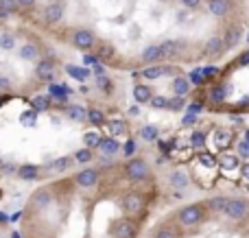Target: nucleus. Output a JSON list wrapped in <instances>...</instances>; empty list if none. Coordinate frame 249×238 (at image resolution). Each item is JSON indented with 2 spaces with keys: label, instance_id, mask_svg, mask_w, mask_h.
Returning a JSON list of instances; mask_svg holds the SVG:
<instances>
[{
  "label": "nucleus",
  "instance_id": "nucleus-23",
  "mask_svg": "<svg viewBox=\"0 0 249 238\" xmlns=\"http://www.w3.org/2000/svg\"><path fill=\"white\" fill-rule=\"evenodd\" d=\"M66 118L74 122H88V109L83 105H68L66 107Z\"/></svg>",
  "mask_w": 249,
  "mask_h": 238
},
{
  "label": "nucleus",
  "instance_id": "nucleus-39",
  "mask_svg": "<svg viewBox=\"0 0 249 238\" xmlns=\"http://www.w3.org/2000/svg\"><path fill=\"white\" fill-rule=\"evenodd\" d=\"M184 107H186L184 96H173V99H168L166 109H171V112H179V109H184Z\"/></svg>",
  "mask_w": 249,
  "mask_h": 238
},
{
  "label": "nucleus",
  "instance_id": "nucleus-37",
  "mask_svg": "<svg viewBox=\"0 0 249 238\" xmlns=\"http://www.w3.org/2000/svg\"><path fill=\"white\" fill-rule=\"evenodd\" d=\"M0 48L2 51H13L16 48V37L11 33H0Z\"/></svg>",
  "mask_w": 249,
  "mask_h": 238
},
{
  "label": "nucleus",
  "instance_id": "nucleus-6",
  "mask_svg": "<svg viewBox=\"0 0 249 238\" xmlns=\"http://www.w3.org/2000/svg\"><path fill=\"white\" fill-rule=\"evenodd\" d=\"M99 179H101V170L94 169V166H86V169H81L79 173H74V184H77L79 188H83V190L96 188Z\"/></svg>",
  "mask_w": 249,
  "mask_h": 238
},
{
  "label": "nucleus",
  "instance_id": "nucleus-41",
  "mask_svg": "<svg viewBox=\"0 0 249 238\" xmlns=\"http://www.w3.org/2000/svg\"><path fill=\"white\" fill-rule=\"evenodd\" d=\"M96 55H99L103 61H105V59H112V57H114V48L109 46V44H101L99 51H96Z\"/></svg>",
  "mask_w": 249,
  "mask_h": 238
},
{
  "label": "nucleus",
  "instance_id": "nucleus-8",
  "mask_svg": "<svg viewBox=\"0 0 249 238\" xmlns=\"http://www.w3.org/2000/svg\"><path fill=\"white\" fill-rule=\"evenodd\" d=\"M53 199H55V197H53L51 188H39V190H35L33 195H31L29 208L37 210V212H46V210L53 205Z\"/></svg>",
  "mask_w": 249,
  "mask_h": 238
},
{
  "label": "nucleus",
  "instance_id": "nucleus-34",
  "mask_svg": "<svg viewBox=\"0 0 249 238\" xmlns=\"http://www.w3.org/2000/svg\"><path fill=\"white\" fill-rule=\"evenodd\" d=\"M20 11L18 0H0V16H13Z\"/></svg>",
  "mask_w": 249,
  "mask_h": 238
},
{
  "label": "nucleus",
  "instance_id": "nucleus-32",
  "mask_svg": "<svg viewBox=\"0 0 249 238\" xmlns=\"http://www.w3.org/2000/svg\"><path fill=\"white\" fill-rule=\"evenodd\" d=\"M74 162H77V164H90L92 160H94V151H92V149H88V147H83V149H79L77 153H74Z\"/></svg>",
  "mask_w": 249,
  "mask_h": 238
},
{
  "label": "nucleus",
  "instance_id": "nucleus-35",
  "mask_svg": "<svg viewBox=\"0 0 249 238\" xmlns=\"http://www.w3.org/2000/svg\"><path fill=\"white\" fill-rule=\"evenodd\" d=\"M31 105H33L35 112H48L51 109V99H46V96H33Z\"/></svg>",
  "mask_w": 249,
  "mask_h": 238
},
{
  "label": "nucleus",
  "instance_id": "nucleus-15",
  "mask_svg": "<svg viewBox=\"0 0 249 238\" xmlns=\"http://www.w3.org/2000/svg\"><path fill=\"white\" fill-rule=\"evenodd\" d=\"M208 11L214 17H228L232 11V0H208Z\"/></svg>",
  "mask_w": 249,
  "mask_h": 238
},
{
  "label": "nucleus",
  "instance_id": "nucleus-24",
  "mask_svg": "<svg viewBox=\"0 0 249 238\" xmlns=\"http://www.w3.org/2000/svg\"><path fill=\"white\" fill-rule=\"evenodd\" d=\"M74 164V157L72 155H64V157H57V160H53L51 164H46V169L55 170V173H66L68 169H72Z\"/></svg>",
  "mask_w": 249,
  "mask_h": 238
},
{
  "label": "nucleus",
  "instance_id": "nucleus-33",
  "mask_svg": "<svg viewBox=\"0 0 249 238\" xmlns=\"http://www.w3.org/2000/svg\"><path fill=\"white\" fill-rule=\"evenodd\" d=\"M107 129L116 138V136H123L127 131V125H124V120H121V118H112V120H107Z\"/></svg>",
  "mask_w": 249,
  "mask_h": 238
},
{
  "label": "nucleus",
  "instance_id": "nucleus-50",
  "mask_svg": "<svg viewBox=\"0 0 249 238\" xmlns=\"http://www.w3.org/2000/svg\"><path fill=\"white\" fill-rule=\"evenodd\" d=\"M219 142H221V144L228 142V131H219Z\"/></svg>",
  "mask_w": 249,
  "mask_h": 238
},
{
  "label": "nucleus",
  "instance_id": "nucleus-46",
  "mask_svg": "<svg viewBox=\"0 0 249 238\" xmlns=\"http://www.w3.org/2000/svg\"><path fill=\"white\" fill-rule=\"evenodd\" d=\"M0 170H2L4 175H13V173H18V166L16 164H2V169Z\"/></svg>",
  "mask_w": 249,
  "mask_h": 238
},
{
  "label": "nucleus",
  "instance_id": "nucleus-28",
  "mask_svg": "<svg viewBox=\"0 0 249 238\" xmlns=\"http://www.w3.org/2000/svg\"><path fill=\"white\" fill-rule=\"evenodd\" d=\"M88 120H90L92 125H96V127L107 125V116H105V112H103V109H99V107H90V109H88Z\"/></svg>",
  "mask_w": 249,
  "mask_h": 238
},
{
  "label": "nucleus",
  "instance_id": "nucleus-31",
  "mask_svg": "<svg viewBox=\"0 0 249 238\" xmlns=\"http://www.w3.org/2000/svg\"><path fill=\"white\" fill-rule=\"evenodd\" d=\"M101 140H103V136H101L99 131H88V134H83V147L96 151V147L101 144Z\"/></svg>",
  "mask_w": 249,
  "mask_h": 238
},
{
  "label": "nucleus",
  "instance_id": "nucleus-29",
  "mask_svg": "<svg viewBox=\"0 0 249 238\" xmlns=\"http://www.w3.org/2000/svg\"><path fill=\"white\" fill-rule=\"evenodd\" d=\"M140 138L144 140V142H155V140H160V129L155 125H142Z\"/></svg>",
  "mask_w": 249,
  "mask_h": 238
},
{
  "label": "nucleus",
  "instance_id": "nucleus-21",
  "mask_svg": "<svg viewBox=\"0 0 249 238\" xmlns=\"http://www.w3.org/2000/svg\"><path fill=\"white\" fill-rule=\"evenodd\" d=\"M42 166H37V164H20L18 166V177L20 179H24V182H35V179L42 175Z\"/></svg>",
  "mask_w": 249,
  "mask_h": 238
},
{
  "label": "nucleus",
  "instance_id": "nucleus-11",
  "mask_svg": "<svg viewBox=\"0 0 249 238\" xmlns=\"http://www.w3.org/2000/svg\"><path fill=\"white\" fill-rule=\"evenodd\" d=\"M223 37V44H225V51H234V48L241 44L243 39V26L241 24H228L225 26V33L221 35Z\"/></svg>",
  "mask_w": 249,
  "mask_h": 238
},
{
  "label": "nucleus",
  "instance_id": "nucleus-51",
  "mask_svg": "<svg viewBox=\"0 0 249 238\" xmlns=\"http://www.w3.org/2000/svg\"><path fill=\"white\" fill-rule=\"evenodd\" d=\"M195 122H197V116H188V118L184 120V125H186V127H190V125H195Z\"/></svg>",
  "mask_w": 249,
  "mask_h": 238
},
{
  "label": "nucleus",
  "instance_id": "nucleus-22",
  "mask_svg": "<svg viewBox=\"0 0 249 238\" xmlns=\"http://www.w3.org/2000/svg\"><path fill=\"white\" fill-rule=\"evenodd\" d=\"M228 204H230V197H225V195L210 197V199L206 201L208 212H214V214H223V212H225V208H228Z\"/></svg>",
  "mask_w": 249,
  "mask_h": 238
},
{
  "label": "nucleus",
  "instance_id": "nucleus-36",
  "mask_svg": "<svg viewBox=\"0 0 249 238\" xmlns=\"http://www.w3.org/2000/svg\"><path fill=\"white\" fill-rule=\"evenodd\" d=\"M66 72L72 79H77V81H86V79L90 77V72H88L86 68H79V66H66Z\"/></svg>",
  "mask_w": 249,
  "mask_h": 238
},
{
  "label": "nucleus",
  "instance_id": "nucleus-55",
  "mask_svg": "<svg viewBox=\"0 0 249 238\" xmlns=\"http://www.w3.org/2000/svg\"><path fill=\"white\" fill-rule=\"evenodd\" d=\"M2 164H4V162H2V157H0V169H2Z\"/></svg>",
  "mask_w": 249,
  "mask_h": 238
},
{
  "label": "nucleus",
  "instance_id": "nucleus-14",
  "mask_svg": "<svg viewBox=\"0 0 249 238\" xmlns=\"http://www.w3.org/2000/svg\"><path fill=\"white\" fill-rule=\"evenodd\" d=\"M140 61L146 66H153V64L164 61V52H162V48H160V44H149V46L140 52Z\"/></svg>",
  "mask_w": 249,
  "mask_h": 238
},
{
  "label": "nucleus",
  "instance_id": "nucleus-27",
  "mask_svg": "<svg viewBox=\"0 0 249 238\" xmlns=\"http://www.w3.org/2000/svg\"><path fill=\"white\" fill-rule=\"evenodd\" d=\"M151 238H181V234L175 230V227H171V225H158L153 232H151Z\"/></svg>",
  "mask_w": 249,
  "mask_h": 238
},
{
  "label": "nucleus",
  "instance_id": "nucleus-4",
  "mask_svg": "<svg viewBox=\"0 0 249 238\" xmlns=\"http://www.w3.org/2000/svg\"><path fill=\"white\" fill-rule=\"evenodd\" d=\"M121 210L127 214V217H140V214L146 210V201H144V197H142L140 192L131 190V192H127V195L123 197Z\"/></svg>",
  "mask_w": 249,
  "mask_h": 238
},
{
  "label": "nucleus",
  "instance_id": "nucleus-43",
  "mask_svg": "<svg viewBox=\"0 0 249 238\" xmlns=\"http://www.w3.org/2000/svg\"><path fill=\"white\" fill-rule=\"evenodd\" d=\"M149 105H151V107H155V109H166L168 99H166V96H153Z\"/></svg>",
  "mask_w": 249,
  "mask_h": 238
},
{
  "label": "nucleus",
  "instance_id": "nucleus-45",
  "mask_svg": "<svg viewBox=\"0 0 249 238\" xmlns=\"http://www.w3.org/2000/svg\"><path fill=\"white\" fill-rule=\"evenodd\" d=\"M0 92H11V79L0 74Z\"/></svg>",
  "mask_w": 249,
  "mask_h": 238
},
{
  "label": "nucleus",
  "instance_id": "nucleus-20",
  "mask_svg": "<svg viewBox=\"0 0 249 238\" xmlns=\"http://www.w3.org/2000/svg\"><path fill=\"white\" fill-rule=\"evenodd\" d=\"M168 184H171L173 190H184V188H188V184H190L188 173H186L184 169H175L171 175H168Z\"/></svg>",
  "mask_w": 249,
  "mask_h": 238
},
{
  "label": "nucleus",
  "instance_id": "nucleus-42",
  "mask_svg": "<svg viewBox=\"0 0 249 238\" xmlns=\"http://www.w3.org/2000/svg\"><path fill=\"white\" fill-rule=\"evenodd\" d=\"M236 155L241 157V160H249V142L247 140H241V142L236 144Z\"/></svg>",
  "mask_w": 249,
  "mask_h": 238
},
{
  "label": "nucleus",
  "instance_id": "nucleus-44",
  "mask_svg": "<svg viewBox=\"0 0 249 238\" xmlns=\"http://www.w3.org/2000/svg\"><path fill=\"white\" fill-rule=\"evenodd\" d=\"M179 2H181V7H184V9H190V11H197V9L203 4V0H179Z\"/></svg>",
  "mask_w": 249,
  "mask_h": 238
},
{
  "label": "nucleus",
  "instance_id": "nucleus-17",
  "mask_svg": "<svg viewBox=\"0 0 249 238\" xmlns=\"http://www.w3.org/2000/svg\"><path fill=\"white\" fill-rule=\"evenodd\" d=\"M96 151H99L101 157H114L118 151H121V142H118L114 136H109V138L101 140V144L96 147Z\"/></svg>",
  "mask_w": 249,
  "mask_h": 238
},
{
  "label": "nucleus",
  "instance_id": "nucleus-56",
  "mask_svg": "<svg viewBox=\"0 0 249 238\" xmlns=\"http://www.w3.org/2000/svg\"><path fill=\"white\" fill-rule=\"evenodd\" d=\"M0 238H7V236H2V234H0Z\"/></svg>",
  "mask_w": 249,
  "mask_h": 238
},
{
  "label": "nucleus",
  "instance_id": "nucleus-10",
  "mask_svg": "<svg viewBox=\"0 0 249 238\" xmlns=\"http://www.w3.org/2000/svg\"><path fill=\"white\" fill-rule=\"evenodd\" d=\"M203 55L208 57V59H219V57L225 55V44H223V37L221 35H212V37L206 39V44H203Z\"/></svg>",
  "mask_w": 249,
  "mask_h": 238
},
{
  "label": "nucleus",
  "instance_id": "nucleus-18",
  "mask_svg": "<svg viewBox=\"0 0 249 238\" xmlns=\"http://www.w3.org/2000/svg\"><path fill=\"white\" fill-rule=\"evenodd\" d=\"M230 92L232 90L228 87V83H216V85H212L210 92H208V101L214 103V105H221V103H225V99H228Z\"/></svg>",
  "mask_w": 249,
  "mask_h": 238
},
{
  "label": "nucleus",
  "instance_id": "nucleus-16",
  "mask_svg": "<svg viewBox=\"0 0 249 238\" xmlns=\"http://www.w3.org/2000/svg\"><path fill=\"white\" fill-rule=\"evenodd\" d=\"M160 48H162V52H164V59H175V57L181 55L184 42H181V39H162Z\"/></svg>",
  "mask_w": 249,
  "mask_h": 238
},
{
  "label": "nucleus",
  "instance_id": "nucleus-53",
  "mask_svg": "<svg viewBox=\"0 0 249 238\" xmlns=\"http://www.w3.org/2000/svg\"><path fill=\"white\" fill-rule=\"evenodd\" d=\"M210 74H216V70L212 68V66H208V68L203 70V77H210Z\"/></svg>",
  "mask_w": 249,
  "mask_h": 238
},
{
  "label": "nucleus",
  "instance_id": "nucleus-9",
  "mask_svg": "<svg viewBox=\"0 0 249 238\" xmlns=\"http://www.w3.org/2000/svg\"><path fill=\"white\" fill-rule=\"evenodd\" d=\"M109 236L112 238H136L138 236V227L131 219H121L112 225L109 230Z\"/></svg>",
  "mask_w": 249,
  "mask_h": 238
},
{
  "label": "nucleus",
  "instance_id": "nucleus-30",
  "mask_svg": "<svg viewBox=\"0 0 249 238\" xmlns=\"http://www.w3.org/2000/svg\"><path fill=\"white\" fill-rule=\"evenodd\" d=\"M94 83H96V87H99L103 94H112L114 92V81L107 77V74H96Z\"/></svg>",
  "mask_w": 249,
  "mask_h": 238
},
{
  "label": "nucleus",
  "instance_id": "nucleus-26",
  "mask_svg": "<svg viewBox=\"0 0 249 238\" xmlns=\"http://www.w3.org/2000/svg\"><path fill=\"white\" fill-rule=\"evenodd\" d=\"M171 87H173V94L175 96H186L190 92V81L186 77H181V74H177V77H173Z\"/></svg>",
  "mask_w": 249,
  "mask_h": 238
},
{
  "label": "nucleus",
  "instance_id": "nucleus-38",
  "mask_svg": "<svg viewBox=\"0 0 249 238\" xmlns=\"http://www.w3.org/2000/svg\"><path fill=\"white\" fill-rule=\"evenodd\" d=\"M238 160H241L238 155H221L219 164L223 166V169H241V166H238Z\"/></svg>",
  "mask_w": 249,
  "mask_h": 238
},
{
  "label": "nucleus",
  "instance_id": "nucleus-12",
  "mask_svg": "<svg viewBox=\"0 0 249 238\" xmlns=\"http://www.w3.org/2000/svg\"><path fill=\"white\" fill-rule=\"evenodd\" d=\"M177 68H173V66H166V64H153L149 66V68H142V79H146V81H155V79H162V77H171V74H175Z\"/></svg>",
  "mask_w": 249,
  "mask_h": 238
},
{
  "label": "nucleus",
  "instance_id": "nucleus-25",
  "mask_svg": "<svg viewBox=\"0 0 249 238\" xmlns=\"http://www.w3.org/2000/svg\"><path fill=\"white\" fill-rule=\"evenodd\" d=\"M133 99H136V103H140V105L151 103V99H153V92H151L149 85H144V83H138V85H133Z\"/></svg>",
  "mask_w": 249,
  "mask_h": 238
},
{
  "label": "nucleus",
  "instance_id": "nucleus-3",
  "mask_svg": "<svg viewBox=\"0 0 249 238\" xmlns=\"http://www.w3.org/2000/svg\"><path fill=\"white\" fill-rule=\"evenodd\" d=\"M70 42H72L74 48H79V51H94L96 46H99V37H96V33L92 29H88V26H79V29L72 31V35H70Z\"/></svg>",
  "mask_w": 249,
  "mask_h": 238
},
{
  "label": "nucleus",
  "instance_id": "nucleus-52",
  "mask_svg": "<svg viewBox=\"0 0 249 238\" xmlns=\"http://www.w3.org/2000/svg\"><path fill=\"white\" fill-rule=\"evenodd\" d=\"M238 64H249V52H243V55L238 57Z\"/></svg>",
  "mask_w": 249,
  "mask_h": 238
},
{
  "label": "nucleus",
  "instance_id": "nucleus-5",
  "mask_svg": "<svg viewBox=\"0 0 249 238\" xmlns=\"http://www.w3.org/2000/svg\"><path fill=\"white\" fill-rule=\"evenodd\" d=\"M223 214L230 221H245V219H249V199H245V197H230V204Z\"/></svg>",
  "mask_w": 249,
  "mask_h": 238
},
{
  "label": "nucleus",
  "instance_id": "nucleus-1",
  "mask_svg": "<svg viewBox=\"0 0 249 238\" xmlns=\"http://www.w3.org/2000/svg\"><path fill=\"white\" fill-rule=\"evenodd\" d=\"M206 217H208L206 201L188 204L175 212V221L179 223V227H184V230H195V227H199L203 221H206Z\"/></svg>",
  "mask_w": 249,
  "mask_h": 238
},
{
  "label": "nucleus",
  "instance_id": "nucleus-19",
  "mask_svg": "<svg viewBox=\"0 0 249 238\" xmlns=\"http://www.w3.org/2000/svg\"><path fill=\"white\" fill-rule=\"evenodd\" d=\"M16 52H18V57H20L22 61H37L42 51H39V46L35 42H26V44H22Z\"/></svg>",
  "mask_w": 249,
  "mask_h": 238
},
{
  "label": "nucleus",
  "instance_id": "nucleus-48",
  "mask_svg": "<svg viewBox=\"0 0 249 238\" xmlns=\"http://www.w3.org/2000/svg\"><path fill=\"white\" fill-rule=\"evenodd\" d=\"M241 175H243L245 179H249V160L245 162V164H241Z\"/></svg>",
  "mask_w": 249,
  "mask_h": 238
},
{
  "label": "nucleus",
  "instance_id": "nucleus-40",
  "mask_svg": "<svg viewBox=\"0 0 249 238\" xmlns=\"http://www.w3.org/2000/svg\"><path fill=\"white\" fill-rule=\"evenodd\" d=\"M190 144H193L195 149H203V144H206V131H195V134L190 136Z\"/></svg>",
  "mask_w": 249,
  "mask_h": 238
},
{
  "label": "nucleus",
  "instance_id": "nucleus-54",
  "mask_svg": "<svg viewBox=\"0 0 249 238\" xmlns=\"http://www.w3.org/2000/svg\"><path fill=\"white\" fill-rule=\"evenodd\" d=\"M243 140H247V142H249V129L245 131V136H243Z\"/></svg>",
  "mask_w": 249,
  "mask_h": 238
},
{
  "label": "nucleus",
  "instance_id": "nucleus-47",
  "mask_svg": "<svg viewBox=\"0 0 249 238\" xmlns=\"http://www.w3.org/2000/svg\"><path fill=\"white\" fill-rule=\"evenodd\" d=\"M18 4H20V9H33L37 0H18Z\"/></svg>",
  "mask_w": 249,
  "mask_h": 238
},
{
  "label": "nucleus",
  "instance_id": "nucleus-2",
  "mask_svg": "<svg viewBox=\"0 0 249 238\" xmlns=\"http://www.w3.org/2000/svg\"><path fill=\"white\" fill-rule=\"evenodd\" d=\"M123 175L131 184H144L146 179H151V166L144 157H131L123 164Z\"/></svg>",
  "mask_w": 249,
  "mask_h": 238
},
{
  "label": "nucleus",
  "instance_id": "nucleus-7",
  "mask_svg": "<svg viewBox=\"0 0 249 238\" xmlns=\"http://www.w3.org/2000/svg\"><path fill=\"white\" fill-rule=\"evenodd\" d=\"M64 16H66V4L61 2V0H51L42 11V20L46 22L48 26L59 24V22L64 20Z\"/></svg>",
  "mask_w": 249,
  "mask_h": 238
},
{
  "label": "nucleus",
  "instance_id": "nucleus-13",
  "mask_svg": "<svg viewBox=\"0 0 249 238\" xmlns=\"http://www.w3.org/2000/svg\"><path fill=\"white\" fill-rule=\"evenodd\" d=\"M55 61L53 59H37L35 61V77L39 79V81H53L55 79Z\"/></svg>",
  "mask_w": 249,
  "mask_h": 238
},
{
  "label": "nucleus",
  "instance_id": "nucleus-49",
  "mask_svg": "<svg viewBox=\"0 0 249 238\" xmlns=\"http://www.w3.org/2000/svg\"><path fill=\"white\" fill-rule=\"evenodd\" d=\"M199 160H201L206 166H214V164H216V162H214V157H212V160H210V157H206V155H199Z\"/></svg>",
  "mask_w": 249,
  "mask_h": 238
}]
</instances>
